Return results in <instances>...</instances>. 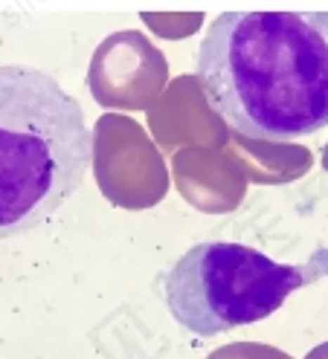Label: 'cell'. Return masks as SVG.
<instances>
[{
    "instance_id": "cell-3",
    "label": "cell",
    "mask_w": 328,
    "mask_h": 359,
    "mask_svg": "<svg viewBox=\"0 0 328 359\" xmlns=\"http://www.w3.org/2000/svg\"><path fill=\"white\" fill-rule=\"evenodd\" d=\"M325 273V264H279L244 243L204 241L160 273L155 287L183 330L215 336L273 316L294 290Z\"/></svg>"
},
{
    "instance_id": "cell-2",
    "label": "cell",
    "mask_w": 328,
    "mask_h": 359,
    "mask_svg": "<svg viewBox=\"0 0 328 359\" xmlns=\"http://www.w3.org/2000/svg\"><path fill=\"white\" fill-rule=\"evenodd\" d=\"M91 160V128L67 90L35 67H0V241L50 220Z\"/></svg>"
},
{
    "instance_id": "cell-1",
    "label": "cell",
    "mask_w": 328,
    "mask_h": 359,
    "mask_svg": "<svg viewBox=\"0 0 328 359\" xmlns=\"http://www.w3.org/2000/svg\"><path fill=\"white\" fill-rule=\"evenodd\" d=\"M195 76L242 137H311L328 125V12H221Z\"/></svg>"
}]
</instances>
